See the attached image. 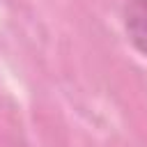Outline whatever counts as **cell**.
<instances>
[{"instance_id": "6da1fadb", "label": "cell", "mask_w": 147, "mask_h": 147, "mask_svg": "<svg viewBox=\"0 0 147 147\" xmlns=\"http://www.w3.org/2000/svg\"><path fill=\"white\" fill-rule=\"evenodd\" d=\"M124 25L131 44L147 55V0H129L124 9Z\"/></svg>"}]
</instances>
